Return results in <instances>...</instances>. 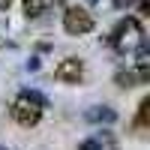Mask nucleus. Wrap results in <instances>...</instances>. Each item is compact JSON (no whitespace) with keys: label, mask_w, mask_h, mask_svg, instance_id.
Wrapping results in <instances>:
<instances>
[{"label":"nucleus","mask_w":150,"mask_h":150,"mask_svg":"<svg viewBox=\"0 0 150 150\" xmlns=\"http://www.w3.org/2000/svg\"><path fill=\"white\" fill-rule=\"evenodd\" d=\"M84 117L90 120V123H105V126H111V123L117 120V111L108 108V105H93V108L84 111Z\"/></svg>","instance_id":"423d86ee"},{"label":"nucleus","mask_w":150,"mask_h":150,"mask_svg":"<svg viewBox=\"0 0 150 150\" xmlns=\"http://www.w3.org/2000/svg\"><path fill=\"white\" fill-rule=\"evenodd\" d=\"M9 3H12V0H0V9H6V6H9Z\"/></svg>","instance_id":"f8f14e48"},{"label":"nucleus","mask_w":150,"mask_h":150,"mask_svg":"<svg viewBox=\"0 0 150 150\" xmlns=\"http://www.w3.org/2000/svg\"><path fill=\"white\" fill-rule=\"evenodd\" d=\"M21 93H24V96H27V99H30V102H36V105H39L42 111L48 108V99H45V96H42L39 90H30V87H27V90H21Z\"/></svg>","instance_id":"1a4fd4ad"},{"label":"nucleus","mask_w":150,"mask_h":150,"mask_svg":"<svg viewBox=\"0 0 150 150\" xmlns=\"http://www.w3.org/2000/svg\"><path fill=\"white\" fill-rule=\"evenodd\" d=\"M108 42L114 45L117 51H126V48L144 42V33H141V27H138V21H135V18H123V21H117V27L111 30Z\"/></svg>","instance_id":"f257e3e1"},{"label":"nucleus","mask_w":150,"mask_h":150,"mask_svg":"<svg viewBox=\"0 0 150 150\" xmlns=\"http://www.w3.org/2000/svg\"><path fill=\"white\" fill-rule=\"evenodd\" d=\"M78 150H102V141L99 138H87V141L78 144Z\"/></svg>","instance_id":"9d476101"},{"label":"nucleus","mask_w":150,"mask_h":150,"mask_svg":"<svg viewBox=\"0 0 150 150\" xmlns=\"http://www.w3.org/2000/svg\"><path fill=\"white\" fill-rule=\"evenodd\" d=\"M9 114H12V120H15L18 126H36L39 117H42V108L36 102H30L24 93H18L15 102H12V108H9Z\"/></svg>","instance_id":"7ed1b4c3"},{"label":"nucleus","mask_w":150,"mask_h":150,"mask_svg":"<svg viewBox=\"0 0 150 150\" xmlns=\"http://www.w3.org/2000/svg\"><path fill=\"white\" fill-rule=\"evenodd\" d=\"M135 6H138V15H141V18H147V15H150V0H138Z\"/></svg>","instance_id":"9b49d317"},{"label":"nucleus","mask_w":150,"mask_h":150,"mask_svg":"<svg viewBox=\"0 0 150 150\" xmlns=\"http://www.w3.org/2000/svg\"><path fill=\"white\" fill-rule=\"evenodd\" d=\"M147 120H150V96L141 99L138 105V117H135V129H147Z\"/></svg>","instance_id":"6e6552de"},{"label":"nucleus","mask_w":150,"mask_h":150,"mask_svg":"<svg viewBox=\"0 0 150 150\" xmlns=\"http://www.w3.org/2000/svg\"><path fill=\"white\" fill-rule=\"evenodd\" d=\"M48 6H51V0H24V15L27 18H39Z\"/></svg>","instance_id":"0eeeda50"},{"label":"nucleus","mask_w":150,"mask_h":150,"mask_svg":"<svg viewBox=\"0 0 150 150\" xmlns=\"http://www.w3.org/2000/svg\"><path fill=\"white\" fill-rule=\"evenodd\" d=\"M63 30L69 36H84L93 30V15L87 12L84 6H69L63 12Z\"/></svg>","instance_id":"f03ea898"},{"label":"nucleus","mask_w":150,"mask_h":150,"mask_svg":"<svg viewBox=\"0 0 150 150\" xmlns=\"http://www.w3.org/2000/svg\"><path fill=\"white\" fill-rule=\"evenodd\" d=\"M54 78L57 81H66V84H78L84 78V63L78 57H66L54 66Z\"/></svg>","instance_id":"20e7f679"},{"label":"nucleus","mask_w":150,"mask_h":150,"mask_svg":"<svg viewBox=\"0 0 150 150\" xmlns=\"http://www.w3.org/2000/svg\"><path fill=\"white\" fill-rule=\"evenodd\" d=\"M150 81V69H120L114 75L117 87H135V84H147Z\"/></svg>","instance_id":"39448f33"},{"label":"nucleus","mask_w":150,"mask_h":150,"mask_svg":"<svg viewBox=\"0 0 150 150\" xmlns=\"http://www.w3.org/2000/svg\"><path fill=\"white\" fill-rule=\"evenodd\" d=\"M0 150H12V147H3V144H0Z\"/></svg>","instance_id":"ddd939ff"}]
</instances>
